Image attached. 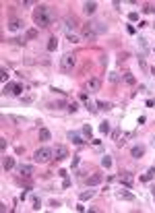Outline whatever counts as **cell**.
Here are the masks:
<instances>
[{"label": "cell", "mask_w": 155, "mask_h": 213, "mask_svg": "<svg viewBox=\"0 0 155 213\" xmlns=\"http://www.w3.org/2000/svg\"><path fill=\"white\" fill-rule=\"evenodd\" d=\"M54 19H56L54 10H52L50 6H45V4H40L33 10V21H35L37 27H50V25L54 23Z\"/></svg>", "instance_id": "6da1fadb"}, {"label": "cell", "mask_w": 155, "mask_h": 213, "mask_svg": "<svg viewBox=\"0 0 155 213\" xmlns=\"http://www.w3.org/2000/svg\"><path fill=\"white\" fill-rule=\"evenodd\" d=\"M52 157H54V149H50V147H40L33 153V159L37 164H50Z\"/></svg>", "instance_id": "7a4b0ae2"}, {"label": "cell", "mask_w": 155, "mask_h": 213, "mask_svg": "<svg viewBox=\"0 0 155 213\" xmlns=\"http://www.w3.org/2000/svg\"><path fill=\"white\" fill-rule=\"evenodd\" d=\"M60 66L64 73H68V70H72L77 66V54H64L60 58Z\"/></svg>", "instance_id": "3957f363"}, {"label": "cell", "mask_w": 155, "mask_h": 213, "mask_svg": "<svg viewBox=\"0 0 155 213\" xmlns=\"http://www.w3.org/2000/svg\"><path fill=\"white\" fill-rule=\"evenodd\" d=\"M95 37H97V33H95V29H93V23H87L85 27H83V40L85 41H95Z\"/></svg>", "instance_id": "277c9868"}, {"label": "cell", "mask_w": 155, "mask_h": 213, "mask_svg": "<svg viewBox=\"0 0 155 213\" xmlns=\"http://www.w3.org/2000/svg\"><path fill=\"white\" fill-rule=\"evenodd\" d=\"M99 89H101V79L99 77H91L89 83H87V91L89 93H97Z\"/></svg>", "instance_id": "5b68a950"}, {"label": "cell", "mask_w": 155, "mask_h": 213, "mask_svg": "<svg viewBox=\"0 0 155 213\" xmlns=\"http://www.w3.org/2000/svg\"><path fill=\"white\" fill-rule=\"evenodd\" d=\"M54 157L58 159V161L66 159V157H68V149H66L64 145H56V147H54Z\"/></svg>", "instance_id": "8992f818"}, {"label": "cell", "mask_w": 155, "mask_h": 213, "mask_svg": "<svg viewBox=\"0 0 155 213\" xmlns=\"http://www.w3.org/2000/svg\"><path fill=\"white\" fill-rule=\"evenodd\" d=\"M118 180H120V184H124V186H132V184H135V176H132V174L130 172H124V174H120V176H118Z\"/></svg>", "instance_id": "52a82bcc"}, {"label": "cell", "mask_w": 155, "mask_h": 213, "mask_svg": "<svg viewBox=\"0 0 155 213\" xmlns=\"http://www.w3.org/2000/svg\"><path fill=\"white\" fill-rule=\"evenodd\" d=\"M104 182V174H91V176H87V184L89 186H97V184H101Z\"/></svg>", "instance_id": "ba28073f"}, {"label": "cell", "mask_w": 155, "mask_h": 213, "mask_svg": "<svg viewBox=\"0 0 155 213\" xmlns=\"http://www.w3.org/2000/svg\"><path fill=\"white\" fill-rule=\"evenodd\" d=\"M145 155V147L143 145H135V147L130 149V157H135V159H141Z\"/></svg>", "instance_id": "9c48e42d"}, {"label": "cell", "mask_w": 155, "mask_h": 213, "mask_svg": "<svg viewBox=\"0 0 155 213\" xmlns=\"http://www.w3.org/2000/svg\"><path fill=\"white\" fill-rule=\"evenodd\" d=\"M19 174L23 176V178H31V176H33V166L21 164V166H19Z\"/></svg>", "instance_id": "30bf717a"}, {"label": "cell", "mask_w": 155, "mask_h": 213, "mask_svg": "<svg viewBox=\"0 0 155 213\" xmlns=\"http://www.w3.org/2000/svg\"><path fill=\"white\" fill-rule=\"evenodd\" d=\"M75 27H77V19H75V17H66V19H64V29H66V33H72V31H75Z\"/></svg>", "instance_id": "8fae6325"}, {"label": "cell", "mask_w": 155, "mask_h": 213, "mask_svg": "<svg viewBox=\"0 0 155 213\" xmlns=\"http://www.w3.org/2000/svg\"><path fill=\"white\" fill-rule=\"evenodd\" d=\"M116 199H120V201H135V194L128 193V190H116Z\"/></svg>", "instance_id": "7c38bea8"}, {"label": "cell", "mask_w": 155, "mask_h": 213, "mask_svg": "<svg viewBox=\"0 0 155 213\" xmlns=\"http://www.w3.org/2000/svg\"><path fill=\"white\" fill-rule=\"evenodd\" d=\"M23 27V21L21 19H10L8 21V31H19Z\"/></svg>", "instance_id": "4fadbf2b"}, {"label": "cell", "mask_w": 155, "mask_h": 213, "mask_svg": "<svg viewBox=\"0 0 155 213\" xmlns=\"http://www.w3.org/2000/svg\"><path fill=\"white\" fill-rule=\"evenodd\" d=\"M95 8H97V2H93V0H91V2H85V4H83V10H85L87 15H93V13H95Z\"/></svg>", "instance_id": "5bb4252c"}, {"label": "cell", "mask_w": 155, "mask_h": 213, "mask_svg": "<svg viewBox=\"0 0 155 213\" xmlns=\"http://www.w3.org/2000/svg\"><path fill=\"white\" fill-rule=\"evenodd\" d=\"M2 168L4 170H13L15 168V157H8V155H6V157L2 159Z\"/></svg>", "instance_id": "9a60e30c"}, {"label": "cell", "mask_w": 155, "mask_h": 213, "mask_svg": "<svg viewBox=\"0 0 155 213\" xmlns=\"http://www.w3.org/2000/svg\"><path fill=\"white\" fill-rule=\"evenodd\" d=\"M68 139L72 141V143H77V145H83V143H85V141L81 139V134L75 133V130H70V133H68Z\"/></svg>", "instance_id": "2e32d148"}, {"label": "cell", "mask_w": 155, "mask_h": 213, "mask_svg": "<svg viewBox=\"0 0 155 213\" xmlns=\"http://www.w3.org/2000/svg\"><path fill=\"white\" fill-rule=\"evenodd\" d=\"M153 176H155V168H149V170H147V174L141 176V180H143V182H149V180H153Z\"/></svg>", "instance_id": "e0dca14e"}, {"label": "cell", "mask_w": 155, "mask_h": 213, "mask_svg": "<svg viewBox=\"0 0 155 213\" xmlns=\"http://www.w3.org/2000/svg\"><path fill=\"white\" fill-rule=\"evenodd\" d=\"M93 29H95V33L99 35V33H105V31H108V25H104V23H93Z\"/></svg>", "instance_id": "ac0fdd59"}, {"label": "cell", "mask_w": 155, "mask_h": 213, "mask_svg": "<svg viewBox=\"0 0 155 213\" xmlns=\"http://www.w3.org/2000/svg\"><path fill=\"white\" fill-rule=\"evenodd\" d=\"M52 139V134L48 128H40V141H50Z\"/></svg>", "instance_id": "d6986e66"}, {"label": "cell", "mask_w": 155, "mask_h": 213, "mask_svg": "<svg viewBox=\"0 0 155 213\" xmlns=\"http://www.w3.org/2000/svg\"><path fill=\"white\" fill-rule=\"evenodd\" d=\"M56 48H58V40H56V37H50V41H48V52H54Z\"/></svg>", "instance_id": "ffe728a7"}, {"label": "cell", "mask_w": 155, "mask_h": 213, "mask_svg": "<svg viewBox=\"0 0 155 213\" xmlns=\"http://www.w3.org/2000/svg\"><path fill=\"white\" fill-rule=\"evenodd\" d=\"M93 194H95V190H85V193H81V194H79V199H81V201H89Z\"/></svg>", "instance_id": "44dd1931"}, {"label": "cell", "mask_w": 155, "mask_h": 213, "mask_svg": "<svg viewBox=\"0 0 155 213\" xmlns=\"http://www.w3.org/2000/svg\"><path fill=\"white\" fill-rule=\"evenodd\" d=\"M124 83H126V85H135V83H136V79H135V74H130V73H126V74H124Z\"/></svg>", "instance_id": "7402d4cb"}, {"label": "cell", "mask_w": 155, "mask_h": 213, "mask_svg": "<svg viewBox=\"0 0 155 213\" xmlns=\"http://www.w3.org/2000/svg\"><path fill=\"white\" fill-rule=\"evenodd\" d=\"M110 108H112L110 101H97V110H104V112H108Z\"/></svg>", "instance_id": "603a6c76"}, {"label": "cell", "mask_w": 155, "mask_h": 213, "mask_svg": "<svg viewBox=\"0 0 155 213\" xmlns=\"http://www.w3.org/2000/svg\"><path fill=\"white\" fill-rule=\"evenodd\" d=\"M101 166H104V168H112V157L110 155H104V157H101Z\"/></svg>", "instance_id": "cb8c5ba5"}, {"label": "cell", "mask_w": 155, "mask_h": 213, "mask_svg": "<svg viewBox=\"0 0 155 213\" xmlns=\"http://www.w3.org/2000/svg\"><path fill=\"white\" fill-rule=\"evenodd\" d=\"M99 133L101 134H108V133H110V122H101L99 124Z\"/></svg>", "instance_id": "d4e9b609"}, {"label": "cell", "mask_w": 155, "mask_h": 213, "mask_svg": "<svg viewBox=\"0 0 155 213\" xmlns=\"http://www.w3.org/2000/svg\"><path fill=\"white\" fill-rule=\"evenodd\" d=\"M66 40L70 41V44H79V35H75V33H66Z\"/></svg>", "instance_id": "484cf974"}, {"label": "cell", "mask_w": 155, "mask_h": 213, "mask_svg": "<svg viewBox=\"0 0 155 213\" xmlns=\"http://www.w3.org/2000/svg\"><path fill=\"white\" fill-rule=\"evenodd\" d=\"M25 37H27V40H35V37H37V29H29L25 33Z\"/></svg>", "instance_id": "4316f807"}, {"label": "cell", "mask_w": 155, "mask_h": 213, "mask_svg": "<svg viewBox=\"0 0 155 213\" xmlns=\"http://www.w3.org/2000/svg\"><path fill=\"white\" fill-rule=\"evenodd\" d=\"M70 112V114H75L77 110H79V104H77V101H72V104H68V108H66Z\"/></svg>", "instance_id": "83f0119b"}, {"label": "cell", "mask_w": 155, "mask_h": 213, "mask_svg": "<svg viewBox=\"0 0 155 213\" xmlns=\"http://www.w3.org/2000/svg\"><path fill=\"white\" fill-rule=\"evenodd\" d=\"M83 134L91 139V134H93V130H91V126H89V124H85V126H83Z\"/></svg>", "instance_id": "f1b7e54d"}, {"label": "cell", "mask_w": 155, "mask_h": 213, "mask_svg": "<svg viewBox=\"0 0 155 213\" xmlns=\"http://www.w3.org/2000/svg\"><path fill=\"white\" fill-rule=\"evenodd\" d=\"M13 95H23V87H21V85H15V87H13Z\"/></svg>", "instance_id": "f546056e"}, {"label": "cell", "mask_w": 155, "mask_h": 213, "mask_svg": "<svg viewBox=\"0 0 155 213\" xmlns=\"http://www.w3.org/2000/svg\"><path fill=\"white\" fill-rule=\"evenodd\" d=\"M13 87H15V83H8V85H4V91H2V93H13Z\"/></svg>", "instance_id": "4dcf8cb0"}, {"label": "cell", "mask_w": 155, "mask_h": 213, "mask_svg": "<svg viewBox=\"0 0 155 213\" xmlns=\"http://www.w3.org/2000/svg\"><path fill=\"white\" fill-rule=\"evenodd\" d=\"M6 147H8V141L2 137V139H0V149H2V151H6Z\"/></svg>", "instance_id": "1f68e13d"}, {"label": "cell", "mask_w": 155, "mask_h": 213, "mask_svg": "<svg viewBox=\"0 0 155 213\" xmlns=\"http://www.w3.org/2000/svg\"><path fill=\"white\" fill-rule=\"evenodd\" d=\"M40 207H41L40 199H37V197H33V209H35V211H40Z\"/></svg>", "instance_id": "d6a6232c"}, {"label": "cell", "mask_w": 155, "mask_h": 213, "mask_svg": "<svg viewBox=\"0 0 155 213\" xmlns=\"http://www.w3.org/2000/svg\"><path fill=\"white\" fill-rule=\"evenodd\" d=\"M0 74H2L0 79H2V81H4V83H6V79H8V70H6V68H2V70H0Z\"/></svg>", "instance_id": "836d02e7"}, {"label": "cell", "mask_w": 155, "mask_h": 213, "mask_svg": "<svg viewBox=\"0 0 155 213\" xmlns=\"http://www.w3.org/2000/svg\"><path fill=\"white\" fill-rule=\"evenodd\" d=\"M21 99H23V104H31V101H33V95H27V97H23V95H21Z\"/></svg>", "instance_id": "e575fe53"}, {"label": "cell", "mask_w": 155, "mask_h": 213, "mask_svg": "<svg viewBox=\"0 0 155 213\" xmlns=\"http://www.w3.org/2000/svg\"><path fill=\"white\" fill-rule=\"evenodd\" d=\"M110 81H112V83H118V81H120V77H118L116 73H110Z\"/></svg>", "instance_id": "d590c367"}, {"label": "cell", "mask_w": 155, "mask_h": 213, "mask_svg": "<svg viewBox=\"0 0 155 213\" xmlns=\"http://www.w3.org/2000/svg\"><path fill=\"white\" fill-rule=\"evenodd\" d=\"M139 44H141V48H143V50H147V40H145V37H139Z\"/></svg>", "instance_id": "8d00e7d4"}, {"label": "cell", "mask_w": 155, "mask_h": 213, "mask_svg": "<svg viewBox=\"0 0 155 213\" xmlns=\"http://www.w3.org/2000/svg\"><path fill=\"white\" fill-rule=\"evenodd\" d=\"M143 10H145V13H155V6H153V4H147Z\"/></svg>", "instance_id": "74e56055"}, {"label": "cell", "mask_w": 155, "mask_h": 213, "mask_svg": "<svg viewBox=\"0 0 155 213\" xmlns=\"http://www.w3.org/2000/svg\"><path fill=\"white\" fill-rule=\"evenodd\" d=\"M112 137H114V141H118V139H120V128H116L114 133H112Z\"/></svg>", "instance_id": "f35d334b"}, {"label": "cell", "mask_w": 155, "mask_h": 213, "mask_svg": "<svg viewBox=\"0 0 155 213\" xmlns=\"http://www.w3.org/2000/svg\"><path fill=\"white\" fill-rule=\"evenodd\" d=\"M139 64H141L143 70H147V64H145V60H143V56H139Z\"/></svg>", "instance_id": "ab89813d"}, {"label": "cell", "mask_w": 155, "mask_h": 213, "mask_svg": "<svg viewBox=\"0 0 155 213\" xmlns=\"http://www.w3.org/2000/svg\"><path fill=\"white\" fill-rule=\"evenodd\" d=\"M128 19L130 21H136V19H139V13H128Z\"/></svg>", "instance_id": "60d3db41"}, {"label": "cell", "mask_w": 155, "mask_h": 213, "mask_svg": "<svg viewBox=\"0 0 155 213\" xmlns=\"http://www.w3.org/2000/svg\"><path fill=\"white\" fill-rule=\"evenodd\" d=\"M10 118L15 120V122H17V124H23V122H25V118H19V116H10Z\"/></svg>", "instance_id": "b9f144b4"}, {"label": "cell", "mask_w": 155, "mask_h": 213, "mask_svg": "<svg viewBox=\"0 0 155 213\" xmlns=\"http://www.w3.org/2000/svg\"><path fill=\"white\" fill-rule=\"evenodd\" d=\"M50 207L52 209H58V207H60V201H50Z\"/></svg>", "instance_id": "7bdbcfd3"}, {"label": "cell", "mask_w": 155, "mask_h": 213, "mask_svg": "<svg viewBox=\"0 0 155 213\" xmlns=\"http://www.w3.org/2000/svg\"><path fill=\"white\" fill-rule=\"evenodd\" d=\"M21 4H23V6H33L35 2H33V0H25V2H21Z\"/></svg>", "instance_id": "ee69618b"}, {"label": "cell", "mask_w": 155, "mask_h": 213, "mask_svg": "<svg viewBox=\"0 0 155 213\" xmlns=\"http://www.w3.org/2000/svg\"><path fill=\"white\" fill-rule=\"evenodd\" d=\"M151 193H153V201H155V188H153V190H151Z\"/></svg>", "instance_id": "f6af8a7d"}]
</instances>
